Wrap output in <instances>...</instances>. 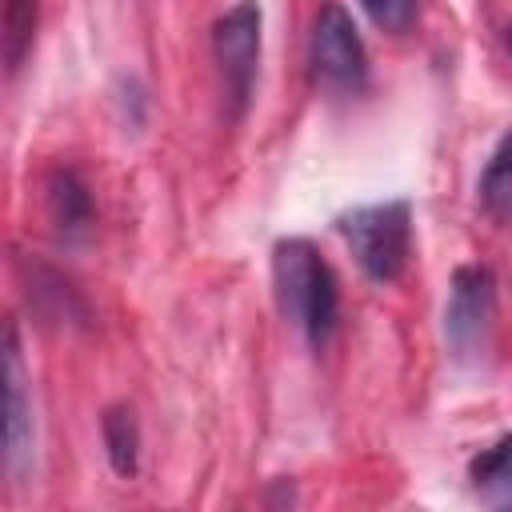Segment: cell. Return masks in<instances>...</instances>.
<instances>
[{
	"label": "cell",
	"mask_w": 512,
	"mask_h": 512,
	"mask_svg": "<svg viewBox=\"0 0 512 512\" xmlns=\"http://www.w3.org/2000/svg\"><path fill=\"white\" fill-rule=\"evenodd\" d=\"M504 44H508V52H512V28H508V32H504Z\"/></svg>",
	"instance_id": "obj_14"
},
{
	"label": "cell",
	"mask_w": 512,
	"mask_h": 512,
	"mask_svg": "<svg viewBox=\"0 0 512 512\" xmlns=\"http://www.w3.org/2000/svg\"><path fill=\"white\" fill-rule=\"evenodd\" d=\"M308 68L312 80L328 92L356 96L368 88V48L352 12L340 0H320L308 32Z\"/></svg>",
	"instance_id": "obj_3"
},
{
	"label": "cell",
	"mask_w": 512,
	"mask_h": 512,
	"mask_svg": "<svg viewBox=\"0 0 512 512\" xmlns=\"http://www.w3.org/2000/svg\"><path fill=\"white\" fill-rule=\"evenodd\" d=\"M100 440H104V456L108 468L120 480H132L140 472V420L132 412V404H108L100 416Z\"/></svg>",
	"instance_id": "obj_10"
},
{
	"label": "cell",
	"mask_w": 512,
	"mask_h": 512,
	"mask_svg": "<svg viewBox=\"0 0 512 512\" xmlns=\"http://www.w3.org/2000/svg\"><path fill=\"white\" fill-rule=\"evenodd\" d=\"M272 292L284 320H292L312 352H324L340 328V280L308 236L272 244Z\"/></svg>",
	"instance_id": "obj_1"
},
{
	"label": "cell",
	"mask_w": 512,
	"mask_h": 512,
	"mask_svg": "<svg viewBox=\"0 0 512 512\" xmlns=\"http://www.w3.org/2000/svg\"><path fill=\"white\" fill-rule=\"evenodd\" d=\"M360 8L368 12V20L388 32V36H404L416 24V8L420 0H360Z\"/></svg>",
	"instance_id": "obj_13"
},
{
	"label": "cell",
	"mask_w": 512,
	"mask_h": 512,
	"mask_svg": "<svg viewBox=\"0 0 512 512\" xmlns=\"http://www.w3.org/2000/svg\"><path fill=\"white\" fill-rule=\"evenodd\" d=\"M260 28H264L260 0H236L212 24V56L224 80L228 120H240L252 104L256 68H260Z\"/></svg>",
	"instance_id": "obj_4"
},
{
	"label": "cell",
	"mask_w": 512,
	"mask_h": 512,
	"mask_svg": "<svg viewBox=\"0 0 512 512\" xmlns=\"http://www.w3.org/2000/svg\"><path fill=\"white\" fill-rule=\"evenodd\" d=\"M476 200L492 216H504L512 208V128L496 140L492 156L484 160L480 180H476Z\"/></svg>",
	"instance_id": "obj_11"
},
{
	"label": "cell",
	"mask_w": 512,
	"mask_h": 512,
	"mask_svg": "<svg viewBox=\"0 0 512 512\" xmlns=\"http://www.w3.org/2000/svg\"><path fill=\"white\" fill-rule=\"evenodd\" d=\"M44 208L52 220V232L68 244L84 240L96 224V204H92V188L88 180L72 168V164H56L44 176Z\"/></svg>",
	"instance_id": "obj_7"
},
{
	"label": "cell",
	"mask_w": 512,
	"mask_h": 512,
	"mask_svg": "<svg viewBox=\"0 0 512 512\" xmlns=\"http://www.w3.org/2000/svg\"><path fill=\"white\" fill-rule=\"evenodd\" d=\"M336 232L344 236L364 280L392 284L404 276L412 260V204L408 200L356 204L336 216Z\"/></svg>",
	"instance_id": "obj_2"
},
{
	"label": "cell",
	"mask_w": 512,
	"mask_h": 512,
	"mask_svg": "<svg viewBox=\"0 0 512 512\" xmlns=\"http://www.w3.org/2000/svg\"><path fill=\"white\" fill-rule=\"evenodd\" d=\"M4 468L16 484H28L36 472V416L16 320L4 324Z\"/></svg>",
	"instance_id": "obj_6"
},
{
	"label": "cell",
	"mask_w": 512,
	"mask_h": 512,
	"mask_svg": "<svg viewBox=\"0 0 512 512\" xmlns=\"http://www.w3.org/2000/svg\"><path fill=\"white\" fill-rule=\"evenodd\" d=\"M36 20H40V0H4L0 40H4V68L8 72H20V64L28 60L32 44H36Z\"/></svg>",
	"instance_id": "obj_12"
},
{
	"label": "cell",
	"mask_w": 512,
	"mask_h": 512,
	"mask_svg": "<svg viewBox=\"0 0 512 512\" xmlns=\"http://www.w3.org/2000/svg\"><path fill=\"white\" fill-rule=\"evenodd\" d=\"M24 292H28V304L32 312L44 320V324H76V328H88L92 324V312H88V300L80 296V288L52 264L44 260H24Z\"/></svg>",
	"instance_id": "obj_8"
},
{
	"label": "cell",
	"mask_w": 512,
	"mask_h": 512,
	"mask_svg": "<svg viewBox=\"0 0 512 512\" xmlns=\"http://www.w3.org/2000/svg\"><path fill=\"white\" fill-rule=\"evenodd\" d=\"M468 480L488 508L512 512V432H504L496 444L480 448L468 460Z\"/></svg>",
	"instance_id": "obj_9"
},
{
	"label": "cell",
	"mask_w": 512,
	"mask_h": 512,
	"mask_svg": "<svg viewBox=\"0 0 512 512\" xmlns=\"http://www.w3.org/2000/svg\"><path fill=\"white\" fill-rule=\"evenodd\" d=\"M496 316V276L488 264H456L444 304V340L456 360L480 356Z\"/></svg>",
	"instance_id": "obj_5"
}]
</instances>
